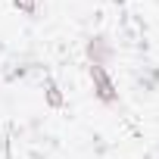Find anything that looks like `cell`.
Wrapping results in <instances>:
<instances>
[{
    "instance_id": "cell-1",
    "label": "cell",
    "mask_w": 159,
    "mask_h": 159,
    "mask_svg": "<svg viewBox=\"0 0 159 159\" xmlns=\"http://www.w3.org/2000/svg\"><path fill=\"white\" fill-rule=\"evenodd\" d=\"M88 75H91V81H94V94L103 100V103H119V91L112 84V78L106 72V66H97V62H88Z\"/></svg>"
},
{
    "instance_id": "cell-2",
    "label": "cell",
    "mask_w": 159,
    "mask_h": 159,
    "mask_svg": "<svg viewBox=\"0 0 159 159\" xmlns=\"http://www.w3.org/2000/svg\"><path fill=\"white\" fill-rule=\"evenodd\" d=\"M109 56H112V47H109V41H106L103 34H97V38H91V41H88V62L106 66V62H109Z\"/></svg>"
},
{
    "instance_id": "cell-3",
    "label": "cell",
    "mask_w": 159,
    "mask_h": 159,
    "mask_svg": "<svg viewBox=\"0 0 159 159\" xmlns=\"http://www.w3.org/2000/svg\"><path fill=\"white\" fill-rule=\"evenodd\" d=\"M44 88H47V103H50L53 109H59V106L66 103V100H62V94H59V84L53 81V78H47V84H44Z\"/></svg>"
},
{
    "instance_id": "cell-4",
    "label": "cell",
    "mask_w": 159,
    "mask_h": 159,
    "mask_svg": "<svg viewBox=\"0 0 159 159\" xmlns=\"http://www.w3.org/2000/svg\"><path fill=\"white\" fill-rule=\"evenodd\" d=\"M13 7L22 10L25 16H38V0H13Z\"/></svg>"
},
{
    "instance_id": "cell-5",
    "label": "cell",
    "mask_w": 159,
    "mask_h": 159,
    "mask_svg": "<svg viewBox=\"0 0 159 159\" xmlns=\"http://www.w3.org/2000/svg\"><path fill=\"white\" fill-rule=\"evenodd\" d=\"M112 3H125V0H112Z\"/></svg>"
}]
</instances>
